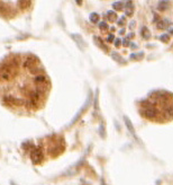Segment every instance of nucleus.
Masks as SVG:
<instances>
[{
  "mask_svg": "<svg viewBox=\"0 0 173 185\" xmlns=\"http://www.w3.org/2000/svg\"><path fill=\"white\" fill-rule=\"evenodd\" d=\"M46 80H47V78L44 75H37V76H35V78H34V82L37 85L44 84V82H46Z\"/></svg>",
  "mask_w": 173,
  "mask_h": 185,
  "instance_id": "obj_10",
  "label": "nucleus"
},
{
  "mask_svg": "<svg viewBox=\"0 0 173 185\" xmlns=\"http://www.w3.org/2000/svg\"><path fill=\"white\" fill-rule=\"evenodd\" d=\"M43 150L41 147H34L30 149V159L34 164H39L43 160Z\"/></svg>",
  "mask_w": 173,
  "mask_h": 185,
  "instance_id": "obj_3",
  "label": "nucleus"
},
{
  "mask_svg": "<svg viewBox=\"0 0 173 185\" xmlns=\"http://www.w3.org/2000/svg\"><path fill=\"white\" fill-rule=\"evenodd\" d=\"M133 36H134V34H133V33H129V34H128V38L133 37Z\"/></svg>",
  "mask_w": 173,
  "mask_h": 185,
  "instance_id": "obj_34",
  "label": "nucleus"
},
{
  "mask_svg": "<svg viewBox=\"0 0 173 185\" xmlns=\"http://www.w3.org/2000/svg\"><path fill=\"white\" fill-rule=\"evenodd\" d=\"M124 121H125V124H126V126H127V129L129 130L130 134H132V135H134V137L136 138L135 130H134V126H133V123H132V121H130V120L128 119L127 116H124Z\"/></svg>",
  "mask_w": 173,
  "mask_h": 185,
  "instance_id": "obj_8",
  "label": "nucleus"
},
{
  "mask_svg": "<svg viewBox=\"0 0 173 185\" xmlns=\"http://www.w3.org/2000/svg\"><path fill=\"white\" fill-rule=\"evenodd\" d=\"M123 45H124V46H129V42H128V40H124V41H123Z\"/></svg>",
  "mask_w": 173,
  "mask_h": 185,
  "instance_id": "obj_31",
  "label": "nucleus"
},
{
  "mask_svg": "<svg viewBox=\"0 0 173 185\" xmlns=\"http://www.w3.org/2000/svg\"><path fill=\"white\" fill-rule=\"evenodd\" d=\"M93 41H94V42H96V44H97V45H98L100 49H102V50H103V51H106V52L108 51V46H107L106 44H105L103 42H102V40H101L100 37H98V36H93Z\"/></svg>",
  "mask_w": 173,
  "mask_h": 185,
  "instance_id": "obj_9",
  "label": "nucleus"
},
{
  "mask_svg": "<svg viewBox=\"0 0 173 185\" xmlns=\"http://www.w3.org/2000/svg\"><path fill=\"white\" fill-rule=\"evenodd\" d=\"M23 148H24V149H30V148H31V145H30L29 142L23 143ZM31 149H33V148H31Z\"/></svg>",
  "mask_w": 173,
  "mask_h": 185,
  "instance_id": "obj_27",
  "label": "nucleus"
},
{
  "mask_svg": "<svg viewBox=\"0 0 173 185\" xmlns=\"http://www.w3.org/2000/svg\"><path fill=\"white\" fill-rule=\"evenodd\" d=\"M134 14V9H126L125 10V15L126 16H132Z\"/></svg>",
  "mask_w": 173,
  "mask_h": 185,
  "instance_id": "obj_26",
  "label": "nucleus"
},
{
  "mask_svg": "<svg viewBox=\"0 0 173 185\" xmlns=\"http://www.w3.org/2000/svg\"><path fill=\"white\" fill-rule=\"evenodd\" d=\"M142 37L143 38H146V40H147V38L149 37V31H148V28L147 27H145V26H144V27H142Z\"/></svg>",
  "mask_w": 173,
  "mask_h": 185,
  "instance_id": "obj_16",
  "label": "nucleus"
},
{
  "mask_svg": "<svg viewBox=\"0 0 173 185\" xmlns=\"http://www.w3.org/2000/svg\"><path fill=\"white\" fill-rule=\"evenodd\" d=\"M124 24H125V16L122 17L119 20H118V25H119V26H123Z\"/></svg>",
  "mask_w": 173,
  "mask_h": 185,
  "instance_id": "obj_29",
  "label": "nucleus"
},
{
  "mask_svg": "<svg viewBox=\"0 0 173 185\" xmlns=\"http://www.w3.org/2000/svg\"><path fill=\"white\" fill-rule=\"evenodd\" d=\"M99 28L101 31H106V30H108V25H107L106 22H100L99 23Z\"/></svg>",
  "mask_w": 173,
  "mask_h": 185,
  "instance_id": "obj_22",
  "label": "nucleus"
},
{
  "mask_svg": "<svg viewBox=\"0 0 173 185\" xmlns=\"http://www.w3.org/2000/svg\"><path fill=\"white\" fill-rule=\"evenodd\" d=\"M71 37L73 38V40L75 41V43H77V45L79 46V48L81 49V50H84L85 49V46H86V43H85V41L83 40V37L80 35V34H71Z\"/></svg>",
  "mask_w": 173,
  "mask_h": 185,
  "instance_id": "obj_6",
  "label": "nucleus"
},
{
  "mask_svg": "<svg viewBox=\"0 0 173 185\" xmlns=\"http://www.w3.org/2000/svg\"><path fill=\"white\" fill-rule=\"evenodd\" d=\"M130 46H132L133 49H137V45H136V44H129Z\"/></svg>",
  "mask_w": 173,
  "mask_h": 185,
  "instance_id": "obj_33",
  "label": "nucleus"
},
{
  "mask_svg": "<svg viewBox=\"0 0 173 185\" xmlns=\"http://www.w3.org/2000/svg\"><path fill=\"white\" fill-rule=\"evenodd\" d=\"M38 63L37 61V58L34 55H31V54H29V55H27L25 58V60H24V68H27V69H31V68L36 67V64Z\"/></svg>",
  "mask_w": 173,
  "mask_h": 185,
  "instance_id": "obj_5",
  "label": "nucleus"
},
{
  "mask_svg": "<svg viewBox=\"0 0 173 185\" xmlns=\"http://www.w3.org/2000/svg\"><path fill=\"white\" fill-rule=\"evenodd\" d=\"M91 99H92V95H91V92H90V90H89V95H88V97H86V101H85V103L83 104V106H82V107H81V109H79V111H78V113L75 114V116H74V118H73V120L70 122V125H73V124H74L75 122H77L78 120L80 119V116L82 115V113H83V112H84L85 109H86V107H88V106L90 105V103H91Z\"/></svg>",
  "mask_w": 173,
  "mask_h": 185,
  "instance_id": "obj_4",
  "label": "nucleus"
},
{
  "mask_svg": "<svg viewBox=\"0 0 173 185\" xmlns=\"http://www.w3.org/2000/svg\"><path fill=\"white\" fill-rule=\"evenodd\" d=\"M4 102L6 104L10 106H26V102L25 99L20 97H15V96H11V95H6L4 96Z\"/></svg>",
  "mask_w": 173,
  "mask_h": 185,
  "instance_id": "obj_2",
  "label": "nucleus"
},
{
  "mask_svg": "<svg viewBox=\"0 0 173 185\" xmlns=\"http://www.w3.org/2000/svg\"><path fill=\"white\" fill-rule=\"evenodd\" d=\"M167 7H169V2L167 1H160L159 2V10H165L167 9Z\"/></svg>",
  "mask_w": 173,
  "mask_h": 185,
  "instance_id": "obj_18",
  "label": "nucleus"
},
{
  "mask_svg": "<svg viewBox=\"0 0 173 185\" xmlns=\"http://www.w3.org/2000/svg\"><path fill=\"white\" fill-rule=\"evenodd\" d=\"M112 7H114L116 10H122L123 7H124V4H123V2L117 1V2H114V4H112Z\"/></svg>",
  "mask_w": 173,
  "mask_h": 185,
  "instance_id": "obj_20",
  "label": "nucleus"
},
{
  "mask_svg": "<svg viewBox=\"0 0 173 185\" xmlns=\"http://www.w3.org/2000/svg\"><path fill=\"white\" fill-rule=\"evenodd\" d=\"M89 18H90V22L91 23L96 24V23H98V20H99V15L97 14V12H91L90 16H89Z\"/></svg>",
  "mask_w": 173,
  "mask_h": 185,
  "instance_id": "obj_15",
  "label": "nucleus"
},
{
  "mask_svg": "<svg viewBox=\"0 0 173 185\" xmlns=\"http://www.w3.org/2000/svg\"><path fill=\"white\" fill-rule=\"evenodd\" d=\"M98 94H99V90L97 89L96 90V95H94V104H93V107H94V109H97L98 108Z\"/></svg>",
  "mask_w": 173,
  "mask_h": 185,
  "instance_id": "obj_23",
  "label": "nucleus"
},
{
  "mask_svg": "<svg viewBox=\"0 0 173 185\" xmlns=\"http://www.w3.org/2000/svg\"><path fill=\"white\" fill-rule=\"evenodd\" d=\"M114 38H115V36L112 35V34H110V35L107 37V42L108 43H111V42H114Z\"/></svg>",
  "mask_w": 173,
  "mask_h": 185,
  "instance_id": "obj_28",
  "label": "nucleus"
},
{
  "mask_svg": "<svg viewBox=\"0 0 173 185\" xmlns=\"http://www.w3.org/2000/svg\"><path fill=\"white\" fill-rule=\"evenodd\" d=\"M170 22L167 19H163V20H160L159 23H157V28H160V30H164V28H166L167 26H169Z\"/></svg>",
  "mask_w": 173,
  "mask_h": 185,
  "instance_id": "obj_12",
  "label": "nucleus"
},
{
  "mask_svg": "<svg viewBox=\"0 0 173 185\" xmlns=\"http://www.w3.org/2000/svg\"><path fill=\"white\" fill-rule=\"evenodd\" d=\"M160 40H161L162 42H164V43H167L170 41V35L169 34H162V35L160 36Z\"/></svg>",
  "mask_w": 173,
  "mask_h": 185,
  "instance_id": "obj_21",
  "label": "nucleus"
},
{
  "mask_svg": "<svg viewBox=\"0 0 173 185\" xmlns=\"http://www.w3.org/2000/svg\"><path fill=\"white\" fill-rule=\"evenodd\" d=\"M107 18L109 22H115V20H117V14L112 10H109V11H107Z\"/></svg>",
  "mask_w": 173,
  "mask_h": 185,
  "instance_id": "obj_11",
  "label": "nucleus"
},
{
  "mask_svg": "<svg viewBox=\"0 0 173 185\" xmlns=\"http://www.w3.org/2000/svg\"><path fill=\"white\" fill-rule=\"evenodd\" d=\"M125 8H126V9H134L133 2H132V1H127V2L125 4Z\"/></svg>",
  "mask_w": 173,
  "mask_h": 185,
  "instance_id": "obj_25",
  "label": "nucleus"
},
{
  "mask_svg": "<svg viewBox=\"0 0 173 185\" xmlns=\"http://www.w3.org/2000/svg\"><path fill=\"white\" fill-rule=\"evenodd\" d=\"M99 133H100V137L101 138H105L106 137V130H105V124L100 123V125H99Z\"/></svg>",
  "mask_w": 173,
  "mask_h": 185,
  "instance_id": "obj_19",
  "label": "nucleus"
},
{
  "mask_svg": "<svg viewBox=\"0 0 173 185\" xmlns=\"http://www.w3.org/2000/svg\"><path fill=\"white\" fill-rule=\"evenodd\" d=\"M114 44L118 48V46L122 44V41H120V38H116V40H115V42H114Z\"/></svg>",
  "mask_w": 173,
  "mask_h": 185,
  "instance_id": "obj_30",
  "label": "nucleus"
},
{
  "mask_svg": "<svg viewBox=\"0 0 173 185\" xmlns=\"http://www.w3.org/2000/svg\"><path fill=\"white\" fill-rule=\"evenodd\" d=\"M111 58L114 59V60H116V61H118L119 63H125V61H124V59H123V56L119 55V54L116 53V52H112V53H111Z\"/></svg>",
  "mask_w": 173,
  "mask_h": 185,
  "instance_id": "obj_14",
  "label": "nucleus"
},
{
  "mask_svg": "<svg viewBox=\"0 0 173 185\" xmlns=\"http://www.w3.org/2000/svg\"><path fill=\"white\" fill-rule=\"evenodd\" d=\"M144 56V53L143 52H138V53H132L129 55V58L132 60H136V61H140L141 59H143Z\"/></svg>",
  "mask_w": 173,
  "mask_h": 185,
  "instance_id": "obj_13",
  "label": "nucleus"
},
{
  "mask_svg": "<svg viewBox=\"0 0 173 185\" xmlns=\"http://www.w3.org/2000/svg\"><path fill=\"white\" fill-rule=\"evenodd\" d=\"M17 4L19 5V6H22V8H27L26 6H29L30 2L29 1H18Z\"/></svg>",
  "mask_w": 173,
  "mask_h": 185,
  "instance_id": "obj_24",
  "label": "nucleus"
},
{
  "mask_svg": "<svg viewBox=\"0 0 173 185\" xmlns=\"http://www.w3.org/2000/svg\"><path fill=\"white\" fill-rule=\"evenodd\" d=\"M44 70L42 69V68H37V67H34V68H31V69H29V72L31 75H36V76H37V75H39L41 74V72H43Z\"/></svg>",
  "mask_w": 173,
  "mask_h": 185,
  "instance_id": "obj_17",
  "label": "nucleus"
},
{
  "mask_svg": "<svg viewBox=\"0 0 173 185\" xmlns=\"http://www.w3.org/2000/svg\"><path fill=\"white\" fill-rule=\"evenodd\" d=\"M133 27H135V22H130L129 24V28H133Z\"/></svg>",
  "mask_w": 173,
  "mask_h": 185,
  "instance_id": "obj_32",
  "label": "nucleus"
},
{
  "mask_svg": "<svg viewBox=\"0 0 173 185\" xmlns=\"http://www.w3.org/2000/svg\"><path fill=\"white\" fill-rule=\"evenodd\" d=\"M124 33H125V30H122V31H120V32H119V34H120V35H123V34H124Z\"/></svg>",
  "mask_w": 173,
  "mask_h": 185,
  "instance_id": "obj_35",
  "label": "nucleus"
},
{
  "mask_svg": "<svg viewBox=\"0 0 173 185\" xmlns=\"http://www.w3.org/2000/svg\"><path fill=\"white\" fill-rule=\"evenodd\" d=\"M141 105H142V107H143V109L141 111V113L143 116H145V118L148 119V120H159L160 119V116H161L160 111L149 101L142 102Z\"/></svg>",
  "mask_w": 173,
  "mask_h": 185,
  "instance_id": "obj_1",
  "label": "nucleus"
},
{
  "mask_svg": "<svg viewBox=\"0 0 173 185\" xmlns=\"http://www.w3.org/2000/svg\"><path fill=\"white\" fill-rule=\"evenodd\" d=\"M29 101H31V102H34V103H36V104H38V102L43 98V93H41V92H38V90H34V92H30L29 94Z\"/></svg>",
  "mask_w": 173,
  "mask_h": 185,
  "instance_id": "obj_7",
  "label": "nucleus"
}]
</instances>
